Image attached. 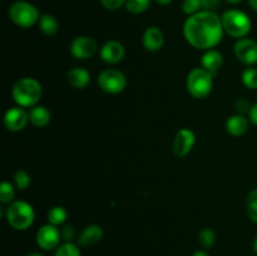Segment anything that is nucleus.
<instances>
[{
	"label": "nucleus",
	"instance_id": "nucleus-24",
	"mask_svg": "<svg viewBox=\"0 0 257 256\" xmlns=\"http://www.w3.org/2000/svg\"><path fill=\"white\" fill-rule=\"evenodd\" d=\"M151 3H152V0H127L124 7L128 13L138 15L148 10V8L151 7Z\"/></svg>",
	"mask_w": 257,
	"mask_h": 256
},
{
	"label": "nucleus",
	"instance_id": "nucleus-35",
	"mask_svg": "<svg viewBox=\"0 0 257 256\" xmlns=\"http://www.w3.org/2000/svg\"><path fill=\"white\" fill-rule=\"evenodd\" d=\"M192 256H210V253L205 250H198L196 252H193Z\"/></svg>",
	"mask_w": 257,
	"mask_h": 256
},
{
	"label": "nucleus",
	"instance_id": "nucleus-38",
	"mask_svg": "<svg viewBox=\"0 0 257 256\" xmlns=\"http://www.w3.org/2000/svg\"><path fill=\"white\" fill-rule=\"evenodd\" d=\"M25 256H44V255H43V253H40V252H38V251H33V252L27 253Z\"/></svg>",
	"mask_w": 257,
	"mask_h": 256
},
{
	"label": "nucleus",
	"instance_id": "nucleus-1",
	"mask_svg": "<svg viewBox=\"0 0 257 256\" xmlns=\"http://www.w3.org/2000/svg\"><path fill=\"white\" fill-rule=\"evenodd\" d=\"M182 32L191 47L206 52L220 44L225 30L220 15L212 10H201L186 19Z\"/></svg>",
	"mask_w": 257,
	"mask_h": 256
},
{
	"label": "nucleus",
	"instance_id": "nucleus-7",
	"mask_svg": "<svg viewBox=\"0 0 257 256\" xmlns=\"http://www.w3.org/2000/svg\"><path fill=\"white\" fill-rule=\"evenodd\" d=\"M98 85L108 94H119L127 87V77L118 69H105L98 75Z\"/></svg>",
	"mask_w": 257,
	"mask_h": 256
},
{
	"label": "nucleus",
	"instance_id": "nucleus-21",
	"mask_svg": "<svg viewBox=\"0 0 257 256\" xmlns=\"http://www.w3.org/2000/svg\"><path fill=\"white\" fill-rule=\"evenodd\" d=\"M68 218V212L63 206H54L48 212V223L54 226H63Z\"/></svg>",
	"mask_w": 257,
	"mask_h": 256
},
{
	"label": "nucleus",
	"instance_id": "nucleus-27",
	"mask_svg": "<svg viewBox=\"0 0 257 256\" xmlns=\"http://www.w3.org/2000/svg\"><path fill=\"white\" fill-rule=\"evenodd\" d=\"M15 197V188L8 181H3L0 183V202L2 203H12Z\"/></svg>",
	"mask_w": 257,
	"mask_h": 256
},
{
	"label": "nucleus",
	"instance_id": "nucleus-30",
	"mask_svg": "<svg viewBox=\"0 0 257 256\" xmlns=\"http://www.w3.org/2000/svg\"><path fill=\"white\" fill-rule=\"evenodd\" d=\"M60 233H62V240H64V242H72L75 238V228L73 225H64L60 230Z\"/></svg>",
	"mask_w": 257,
	"mask_h": 256
},
{
	"label": "nucleus",
	"instance_id": "nucleus-19",
	"mask_svg": "<svg viewBox=\"0 0 257 256\" xmlns=\"http://www.w3.org/2000/svg\"><path fill=\"white\" fill-rule=\"evenodd\" d=\"M29 114V122L37 128H44L52 120V113L44 105H34L28 112Z\"/></svg>",
	"mask_w": 257,
	"mask_h": 256
},
{
	"label": "nucleus",
	"instance_id": "nucleus-31",
	"mask_svg": "<svg viewBox=\"0 0 257 256\" xmlns=\"http://www.w3.org/2000/svg\"><path fill=\"white\" fill-rule=\"evenodd\" d=\"M127 0H100V4L103 5V8L110 12H115V10L120 9L123 5H125Z\"/></svg>",
	"mask_w": 257,
	"mask_h": 256
},
{
	"label": "nucleus",
	"instance_id": "nucleus-13",
	"mask_svg": "<svg viewBox=\"0 0 257 256\" xmlns=\"http://www.w3.org/2000/svg\"><path fill=\"white\" fill-rule=\"evenodd\" d=\"M100 59L107 64H118L125 55L124 45L118 40H108L99 50Z\"/></svg>",
	"mask_w": 257,
	"mask_h": 256
},
{
	"label": "nucleus",
	"instance_id": "nucleus-8",
	"mask_svg": "<svg viewBox=\"0 0 257 256\" xmlns=\"http://www.w3.org/2000/svg\"><path fill=\"white\" fill-rule=\"evenodd\" d=\"M62 240V233L57 226L52 223H45L39 230L37 231L35 235V241H37L38 247H40L44 251H50L57 248L60 245Z\"/></svg>",
	"mask_w": 257,
	"mask_h": 256
},
{
	"label": "nucleus",
	"instance_id": "nucleus-29",
	"mask_svg": "<svg viewBox=\"0 0 257 256\" xmlns=\"http://www.w3.org/2000/svg\"><path fill=\"white\" fill-rule=\"evenodd\" d=\"M201 9H202V4L200 0H183L182 12L188 17L201 12Z\"/></svg>",
	"mask_w": 257,
	"mask_h": 256
},
{
	"label": "nucleus",
	"instance_id": "nucleus-18",
	"mask_svg": "<svg viewBox=\"0 0 257 256\" xmlns=\"http://www.w3.org/2000/svg\"><path fill=\"white\" fill-rule=\"evenodd\" d=\"M67 80L75 89H84L90 83V73L82 67H75L67 73Z\"/></svg>",
	"mask_w": 257,
	"mask_h": 256
},
{
	"label": "nucleus",
	"instance_id": "nucleus-12",
	"mask_svg": "<svg viewBox=\"0 0 257 256\" xmlns=\"http://www.w3.org/2000/svg\"><path fill=\"white\" fill-rule=\"evenodd\" d=\"M29 122V114L23 107H12L5 112L4 125L12 132H20L27 127Z\"/></svg>",
	"mask_w": 257,
	"mask_h": 256
},
{
	"label": "nucleus",
	"instance_id": "nucleus-37",
	"mask_svg": "<svg viewBox=\"0 0 257 256\" xmlns=\"http://www.w3.org/2000/svg\"><path fill=\"white\" fill-rule=\"evenodd\" d=\"M173 0H156V3L160 5H170Z\"/></svg>",
	"mask_w": 257,
	"mask_h": 256
},
{
	"label": "nucleus",
	"instance_id": "nucleus-14",
	"mask_svg": "<svg viewBox=\"0 0 257 256\" xmlns=\"http://www.w3.org/2000/svg\"><path fill=\"white\" fill-rule=\"evenodd\" d=\"M142 44L148 52H158V50L162 49L163 44H165V34L158 27L151 25L143 32Z\"/></svg>",
	"mask_w": 257,
	"mask_h": 256
},
{
	"label": "nucleus",
	"instance_id": "nucleus-11",
	"mask_svg": "<svg viewBox=\"0 0 257 256\" xmlns=\"http://www.w3.org/2000/svg\"><path fill=\"white\" fill-rule=\"evenodd\" d=\"M196 143V135L190 128H181L173 140L172 151L176 157L183 158L192 151Z\"/></svg>",
	"mask_w": 257,
	"mask_h": 256
},
{
	"label": "nucleus",
	"instance_id": "nucleus-40",
	"mask_svg": "<svg viewBox=\"0 0 257 256\" xmlns=\"http://www.w3.org/2000/svg\"><path fill=\"white\" fill-rule=\"evenodd\" d=\"M252 247H253V251H255V252L257 253V236H256L255 240H253V245H252Z\"/></svg>",
	"mask_w": 257,
	"mask_h": 256
},
{
	"label": "nucleus",
	"instance_id": "nucleus-15",
	"mask_svg": "<svg viewBox=\"0 0 257 256\" xmlns=\"http://www.w3.org/2000/svg\"><path fill=\"white\" fill-rule=\"evenodd\" d=\"M103 236H104V231H103L102 226L97 225V223H90V225L85 226L82 232L79 233L77 243L83 247H89V246H94L100 242Z\"/></svg>",
	"mask_w": 257,
	"mask_h": 256
},
{
	"label": "nucleus",
	"instance_id": "nucleus-9",
	"mask_svg": "<svg viewBox=\"0 0 257 256\" xmlns=\"http://www.w3.org/2000/svg\"><path fill=\"white\" fill-rule=\"evenodd\" d=\"M70 54L79 60H85L92 58L97 53L98 44L92 37L88 35H79L72 40L69 45Z\"/></svg>",
	"mask_w": 257,
	"mask_h": 256
},
{
	"label": "nucleus",
	"instance_id": "nucleus-2",
	"mask_svg": "<svg viewBox=\"0 0 257 256\" xmlns=\"http://www.w3.org/2000/svg\"><path fill=\"white\" fill-rule=\"evenodd\" d=\"M42 95V84L32 77L20 78L12 88L13 99L19 107L23 108H32L38 105Z\"/></svg>",
	"mask_w": 257,
	"mask_h": 256
},
{
	"label": "nucleus",
	"instance_id": "nucleus-32",
	"mask_svg": "<svg viewBox=\"0 0 257 256\" xmlns=\"http://www.w3.org/2000/svg\"><path fill=\"white\" fill-rule=\"evenodd\" d=\"M235 109H236V112L238 113V114H245V113L250 112L251 105H250V103H248V100L241 98V99L236 100Z\"/></svg>",
	"mask_w": 257,
	"mask_h": 256
},
{
	"label": "nucleus",
	"instance_id": "nucleus-4",
	"mask_svg": "<svg viewBox=\"0 0 257 256\" xmlns=\"http://www.w3.org/2000/svg\"><path fill=\"white\" fill-rule=\"evenodd\" d=\"M221 22L226 34L236 39L247 37L252 28L250 17L240 9H228L223 12L221 15Z\"/></svg>",
	"mask_w": 257,
	"mask_h": 256
},
{
	"label": "nucleus",
	"instance_id": "nucleus-33",
	"mask_svg": "<svg viewBox=\"0 0 257 256\" xmlns=\"http://www.w3.org/2000/svg\"><path fill=\"white\" fill-rule=\"evenodd\" d=\"M203 10H213L220 5L221 0H200Z\"/></svg>",
	"mask_w": 257,
	"mask_h": 256
},
{
	"label": "nucleus",
	"instance_id": "nucleus-39",
	"mask_svg": "<svg viewBox=\"0 0 257 256\" xmlns=\"http://www.w3.org/2000/svg\"><path fill=\"white\" fill-rule=\"evenodd\" d=\"M226 2L228 3V4H232V5H236V4H240L242 0H226Z\"/></svg>",
	"mask_w": 257,
	"mask_h": 256
},
{
	"label": "nucleus",
	"instance_id": "nucleus-5",
	"mask_svg": "<svg viewBox=\"0 0 257 256\" xmlns=\"http://www.w3.org/2000/svg\"><path fill=\"white\" fill-rule=\"evenodd\" d=\"M9 19L14 23L17 27L28 29L38 24L40 19V13L34 4L24 0L14 2L8 10Z\"/></svg>",
	"mask_w": 257,
	"mask_h": 256
},
{
	"label": "nucleus",
	"instance_id": "nucleus-6",
	"mask_svg": "<svg viewBox=\"0 0 257 256\" xmlns=\"http://www.w3.org/2000/svg\"><path fill=\"white\" fill-rule=\"evenodd\" d=\"M186 87L193 98H207L213 89V75L205 68H195L187 74Z\"/></svg>",
	"mask_w": 257,
	"mask_h": 256
},
{
	"label": "nucleus",
	"instance_id": "nucleus-10",
	"mask_svg": "<svg viewBox=\"0 0 257 256\" xmlns=\"http://www.w3.org/2000/svg\"><path fill=\"white\" fill-rule=\"evenodd\" d=\"M233 53L238 62L247 67H252L257 63V42L251 38L237 39L233 47Z\"/></svg>",
	"mask_w": 257,
	"mask_h": 256
},
{
	"label": "nucleus",
	"instance_id": "nucleus-28",
	"mask_svg": "<svg viewBox=\"0 0 257 256\" xmlns=\"http://www.w3.org/2000/svg\"><path fill=\"white\" fill-rule=\"evenodd\" d=\"M30 176L25 170H18L14 175V186L20 191H24L29 187Z\"/></svg>",
	"mask_w": 257,
	"mask_h": 256
},
{
	"label": "nucleus",
	"instance_id": "nucleus-23",
	"mask_svg": "<svg viewBox=\"0 0 257 256\" xmlns=\"http://www.w3.org/2000/svg\"><path fill=\"white\" fill-rule=\"evenodd\" d=\"M54 256H82L80 248L78 243L63 242L55 248Z\"/></svg>",
	"mask_w": 257,
	"mask_h": 256
},
{
	"label": "nucleus",
	"instance_id": "nucleus-17",
	"mask_svg": "<svg viewBox=\"0 0 257 256\" xmlns=\"http://www.w3.org/2000/svg\"><path fill=\"white\" fill-rule=\"evenodd\" d=\"M201 65L206 70H208L211 74L215 75L223 65L222 53H220L216 49L206 50L202 57H201Z\"/></svg>",
	"mask_w": 257,
	"mask_h": 256
},
{
	"label": "nucleus",
	"instance_id": "nucleus-16",
	"mask_svg": "<svg viewBox=\"0 0 257 256\" xmlns=\"http://www.w3.org/2000/svg\"><path fill=\"white\" fill-rule=\"evenodd\" d=\"M248 125H250V119L238 113L230 115L226 120V131L228 135L233 136V137H241L245 135L248 131Z\"/></svg>",
	"mask_w": 257,
	"mask_h": 256
},
{
	"label": "nucleus",
	"instance_id": "nucleus-26",
	"mask_svg": "<svg viewBox=\"0 0 257 256\" xmlns=\"http://www.w3.org/2000/svg\"><path fill=\"white\" fill-rule=\"evenodd\" d=\"M242 84L247 89H257V69L256 68L248 67L246 68L241 75Z\"/></svg>",
	"mask_w": 257,
	"mask_h": 256
},
{
	"label": "nucleus",
	"instance_id": "nucleus-25",
	"mask_svg": "<svg viewBox=\"0 0 257 256\" xmlns=\"http://www.w3.org/2000/svg\"><path fill=\"white\" fill-rule=\"evenodd\" d=\"M246 211H247L248 218L252 222L257 223V188L251 191L246 198Z\"/></svg>",
	"mask_w": 257,
	"mask_h": 256
},
{
	"label": "nucleus",
	"instance_id": "nucleus-22",
	"mask_svg": "<svg viewBox=\"0 0 257 256\" xmlns=\"http://www.w3.org/2000/svg\"><path fill=\"white\" fill-rule=\"evenodd\" d=\"M216 240H217V236L213 228L205 227L198 232V242L203 248L212 247L216 243Z\"/></svg>",
	"mask_w": 257,
	"mask_h": 256
},
{
	"label": "nucleus",
	"instance_id": "nucleus-36",
	"mask_svg": "<svg viewBox=\"0 0 257 256\" xmlns=\"http://www.w3.org/2000/svg\"><path fill=\"white\" fill-rule=\"evenodd\" d=\"M247 2H248V5L251 7V9L257 12V0H247Z\"/></svg>",
	"mask_w": 257,
	"mask_h": 256
},
{
	"label": "nucleus",
	"instance_id": "nucleus-34",
	"mask_svg": "<svg viewBox=\"0 0 257 256\" xmlns=\"http://www.w3.org/2000/svg\"><path fill=\"white\" fill-rule=\"evenodd\" d=\"M248 119H250V122L252 123V124L257 125V102L255 104L251 105V109L250 112H248Z\"/></svg>",
	"mask_w": 257,
	"mask_h": 256
},
{
	"label": "nucleus",
	"instance_id": "nucleus-20",
	"mask_svg": "<svg viewBox=\"0 0 257 256\" xmlns=\"http://www.w3.org/2000/svg\"><path fill=\"white\" fill-rule=\"evenodd\" d=\"M38 25H39L40 32L47 37H53L59 30V23H58L57 18L52 14H48V13L40 15Z\"/></svg>",
	"mask_w": 257,
	"mask_h": 256
},
{
	"label": "nucleus",
	"instance_id": "nucleus-3",
	"mask_svg": "<svg viewBox=\"0 0 257 256\" xmlns=\"http://www.w3.org/2000/svg\"><path fill=\"white\" fill-rule=\"evenodd\" d=\"M5 218L12 228L17 231H25L34 223V207L27 201H13L5 208Z\"/></svg>",
	"mask_w": 257,
	"mask_h": 256
}]
</instances>
